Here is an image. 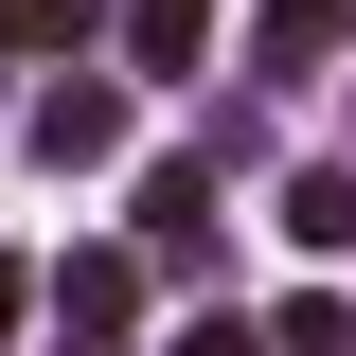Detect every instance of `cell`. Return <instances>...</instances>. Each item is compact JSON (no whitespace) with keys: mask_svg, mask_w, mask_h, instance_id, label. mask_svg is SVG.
Masks as SVG:
<instances>
[{"mask_svg":"<svg viewBox=\"0 0 356 356\" xmlns=\"http://www.w3.org/2000/svg\"><path fill=\"white\" fill-rule=\"evenodd\" d=\"M125 303H143V267H125V250H72V267H54V321H72V356H107V339H125Z\"/></svg>","mask_w":356,"mask_h":356,"instance_id":"1","label":"cell"},{"mask_svg":"<svg viewBox=\"0 0 356 356\" xmlns=\"http://www.w3.org/2000/svg\"><path fill=\"white\" fill-rule=\"evenodd\" d=\"M36 161H125V89H36Z\"/></svg>","mask_w":356,"mask_h":356,"instance_id":"2","label":"cell"},{"mask_svg":"<svg viewBox=\"0 0 356 356\" xmlns=\"http://www.w3.org/2000/svg\"><path fill=\"white\" fill-rule=\"evenodd\" d=\"M339 36H356V0H250V54H267L285 89H303V72H321Z\"/></svg>","mask_w":356,"mask_h":356,"instance_id":"3","label":"cell"},{"mask_svg":"<svg viewBox=\"0 0 356 356\" xmlns=\"http://www.w3.org/2000/svg\"><path fill=\"white\" fill-rule=\"evenodd\" d=\"M143 250H214V161H161L143 178Z\"/></svg>","mask_w":356,"mask_h":356,"instance_id":"4","label":"cell"},{"mask_svg":"<svg viewBox=\"0 0 356 356\" xmlns=\"http://www.w3.org/2000/svg\"><path fill=\"white\" fill-rule=\"evenodd\" d=\"M125 54L143 72H196V54H214V0H125Z\"/></svg>","mask_w":356,"mask_h":356,"instance_id":"5","label":"cell"},{"mask_svg":"<svg viewBox=\"0 0 356 356\" xmlns=\"http://www.w3.org/2000/svg\"><path fill=\"white\" fill-rule=\"evenodd\" d=\"M285 232H303V250H356V178H339V161H321V178H303V196H285Z\"/></svg>","mask_w":356,"mask_h":356,"instance_id":"6","label":"cell"},{"mask_svg":"<svg viewBox=\"0 0 356 356\" xmlns=\"http://www.w3.org/2000/svg\"><path fill=\"white\" fill-rule=\"evenodd\" d=\"M267 356H356V321H339V303H321V285H303V303L267 321Z\"/></svg>","mask_w":356,"mask_h":356,"instance_id":"7","label":"cell"},{"mask_svg":"<svg viewBox=\"0 0 356 356\" xmlns=\"http://www.w3.org/2000/svg\"><path fill=\"white\" fill-rule=\"evenodd\" d=\"M178 356H267V339H250V321L214 303V321H178Z\"/></svg>","mask_w":356,"mask_h":356,"instance_id":"8","label":"cell"},{"mask_svg":"<svg viewBox=\"0 0 356 356\" xmlns=\"http://www.w3.org/2000/svg\"><path fill=\"white\" fill-rule=\"evenodd\" d=\"M18 303H36V267H0V339H18Z\"/></svg>","mask_w":356,"mask_h":356,"instance_id":"9","label":"cell"}]
</instances>
